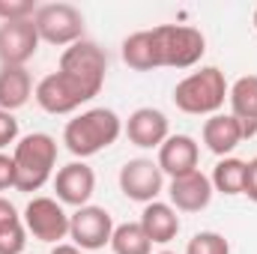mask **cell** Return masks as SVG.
I'll list each match as a JSON object with an SVG mask.
<instances>
[{"label": "cell", "mask_w": 257, "mask_h": 254, "mask_svg": "<svg viewBox=\"0 0 257 254\" xmlns=\"http://www.w3.org/2000/svg\"><path fill=\"white\" fill-rule=\"evenodd\" d=\"M120 135H123V120L111 108H90L66 123L63 144L75 159L84 162V159L108 150L111 144H117Z\"/></svg>", "instance_id": "obj_1"}, {"label": "cell", "mask_w": 257, "mask_h": 254, "mask_svg": "<svg viewBox=\"0 0 257 254\" xmlns=\"http://www.w3.org/2000/svg\"><path fill=\"white\" fill-rule=\"evenodd\" d=\"M227 90L230 87L218 66H200L174 87V105L192 117H212L221 114L227 102Z\"/></svg>", "instance_id": "obj_2"}, {"label": "cell", "mask_w": 257, "mask_h": 254, "mask_svg": "<svg viewBox=\"0 0 257 254\" xmlns=\"http://www.w3.org/2000/svg\"><path fill=\"white\" fill-rule=\"evenodd\" d=\"M12 162H15V174H18V191H39L51 177H54V165H57V141L45 132H33V135H24L18 144H15V153H12Z\"/></svg>", "instance_id": "obj_3"}, {"label": "cell", "mask_w": 257, "mask_h": 254, "mask_svg": "<svg viewBox=\"0 0 257 254\" xmlns=\"http://www.w3.org/2000/svg\"><path fill=\"white\" fill-rule=\"evenodd\" d=\"M159 66L168 69H192L206 54V39L197 27L189 24H159L153 27Z\"/></svg>", "instance_id": "obj_4"}, {"label": "cell", "mask_w": 257, "mask_h": 254, "mask_svg": "<svg viewBox=\"0 0 257 254\" xmlns=\"http://www.w3.org/2000/svg\"><path fill=\"white\" fill-rule=\"evenodd\" d=\"M33 24H36L39 39L48 42V45H57V48H69V45L84 39V15L72 3L39 6L36 15H33Z\"/></svg>", "instance_id": "obj_5"}, {"label": "cell", "mask_w": 257, "mask_h": 254, "mask_svg": "<svg viewBox=\"0 0 257 254\" xmlns=\"http://www.w3.org/2000/svg\"><path fill=\"white\" fill-rule=\"evenodd\" d=\"M60 72L72 75L81 87H87L93 96L102 93L105 87V72H108V54L105 48H99L96 42L90 39H81L75 45H69L63 54H60Z\"/></svg>", "instance_id": "obj_6"}, {"label": "cell", "mask_w": 257, "mask_h": 254, "mask_svg": "<svg viewBox=\"0 0 257 254\" xmlns=\"http://www.w3.org/2000/svg\"><path fill=\"white\" fill-rule=\"evenodd\" d=\"M33 99H36V105L45 111V114H75L81 105H87L90 99H96L87 87H81L72 75H66V72H51V75H45L39 84H36V90H33Z\"/></svg>", "instance_id": "obj_7"}, {"label": "cell", "mask_w": 257, "mask_h": 254, "mask_svg": "<svg viewBox=\"0 0 257 254\" xmlns=\"http://www.w3.org/2000/svg\"><path fill=\"white\" fill-rule=\"evenodd\" d=\"M114 218L105 206H81L69 215V239L72 245H78L81 251H99L105 245H111L114 236Z\"/></svg>", "instance_id": "obj_8"}, {"label": "cell", "mask_w": 257, "mask_h": 254, "mask_svg": "<svg viewBox=\"0 0 257 254\" xmlns=\"http://www.w3.org/2000/svg\"><path fill=\"white\" fill-rule=\"evenodd\" d=\"M21 218H24L27 233H33V239H39V242L60 245L69 236V212L57 197H33L24 206Z\"/></svg>", "instance_id": "obj_9"}, {"label": "cell", "mask_w": 257, "mask_h": 254, "mask_svg": "<svg viewBox=\"0 0 257 254\" xmlns=\"http://www.w3.org/2000/svg\"><path fill=\"white\" fill-rule=\"evenodd\" d=\"M120 191L135 203H153L165 191V174L153 159H128L120 168Z\"/></svg>", "instance_id": "obj_10"}, {"label": "cell", "mask_w": 257, "mask_h": 254, "mask_svg": "<svg viewBox=\"0 0 257 254\" xmlns=\"http://www.w3.org/2000/svg\"><path fill=\"white\" fill-rule=\"evenodd\" d=\"M39 33L33 18L0 24V66H27L39 51Z\"/></svg>", "instance_id": "obj_11"}, {"label": "cell", "mask_w": 257, "mask_h": 254, "mask_svg": "<svg viewBox=\"0 0 257 254\" xmlns=\"http://www.w3.org/2000/svg\"><path fill=\"white\" fill-rule=\"evenodd\" d=\"M54 191L63 206H87L96 191V174L87 162H69L54 174Z\"/></svg>", "instance_id": "obj_12"}, {"label": "cell", "mask_w": 257, "mask_h": 254, "mask_svg": "<svg viewBox=\"0 0 257 254\" xmlns=\"http://www.w3.org/2000/svg\"><path fill=\"white\" fill-rule=\"evenodd\" d=\"M126 138L141 150H159L171 138L168 117L159 108H138L126 120Z\"/></svg>", "instance_id": "obj_13"}, {"label": "cell", "mask_w": 257, "mask_h": 254, "mask_svg": "<svg viewBox=\"0 0 257 254\" xmlns=\"http://www.w3.org/2000/svg\"><path fill=\"white\" fill-rule=\"evenodd\" d=\"M212 183L206 174L200 171H192L186 177H174L171 186H168V197H171V206L177 212H200L209 206L212 200Z\"/></svg>", "instance_id": "obj_14"}, {"label": "cell", "mask_w": 257, "mask_h": 254, "mask_svg": "<svg viewBox=\"0 0 257 254\" xmlns=\"http://www.w3.org/2000/svg\"><path fill=\"white\" fill-rule=\"evenodd\" d=\"M197 162H200V150H197V141L192 135H171L159 147V159H156L162 174L171 177V180L197 171Z\"/></svg>", "instance_id": "obj_15"}, {"label": "cell", "mask_w": 257, "mask_h": 254, "mask_svg": "<svg viewBox=\"0 0 257 254\" xmlns=\"http://www.w3.org/2000/svg\"><path fill=\"white\" fill-rule=\"evenodd\" d=\"M227 102H230V114L242 126V138H254L257 135V75L236 78L233 87L227 90Z\"/></svg>", "instance_id": "obj_16"}, {"label": "cell", "mask_w": 257, "mask_h": 254, "mask_svg": "<svg viewBox=\"0 0 257 254\" xmlns=\"http://www.w3.org/2000/svg\"><path fill=\"white\" fill-rule=\"evenodd\" d=\"M203 144L212 156L218 159H227L245 138H242V126L233 114H212L206 123H203Z\"/></svg>", "instance_id": "obj_17"}, {"label": "cell", "mask_w": 257, "mask_h": 254, "mask_svg": "<svg viewBox=\"0 0 257 254\" xmlns=\"http://www.w3.org/2000/svg\"><path fill=\"white\" fill-rule=\"evenodd\" d=\"M141 227H144V233L150 236L153 245H168L171 239H177L183 224H180V215H177V209L171 203L153 200L141 212Z\"/></svg>", "instance_id": "obj_18"}, {"label": "cell", "mask_w": 257, "mask_h": 254, "mask_svg": "<svg viewBox=\"0 0 257 254\" xmlns=\"http://www.w3.org/2000/svg\"><path fill=\"white\" fill-rule=\"evenodd\" d=\"M33 78L27 66H0V111H18L33 96Z\"/></svg>", "instance_id": "obj_19"}, {"label": "cell", "mask_w": 257, "mask_h": 254, "mask_svg": "<svg viewBox=\"0 0 257 254\" xmlns=\"http://www.w3.org/2000/svg\"><path fill=\"white\" fill-rule=\"evenodd\" d=\"M123 63L135 72H153L162 69L159 66V51H156V39L153 30H138L123 39Z\"/></svg>", "instance_id": "obj_20"}, {"label": "cell", "mask_w": 257, "mask_h": 254, "mask_svg": "<svg viewBox=\"0 0 257 254\" xmlns=\"http://www.w3.org/2000/svg\"><path fill=\"white\" fill-rule=\"evenodd\" d=\"M209 183H212V191H218V194H227V197L242 194V189H245V162L233 159V156L218 159V165L212 168Z\"/></svg>", "instance_id": "obj_21"}, {"label": "cell", "mask_w": 257, "mask_h": 254, "mask_svg": "<svg viewBox=\"0 0 257 254\" xmlns=\"http://www.w3.org/2000/svg\"><path fill=\"white\" fill-rule=\"evenodd\" d=\"M111 251L114 254H153V242L144 233L141 221H126V224H117L114 227Z\"/></svg>", "instance_id": "obj_22"}, {"label": "cell", "mask_w": 257, "mask_h": 254, "mask_svg": "<svg viewBox=\"0 0 257 254\" xmlns=\"http://www.w3.org/2000/svg\"><path fill=\"white\" fill-rule=\"evenodd\" d=\"M186 254H230V242L215 230H200L189 239Z\"/></svg>", "instance_id": "obj_23"}, {"label": "cell", "mask_w": 257, "mask_h": 254, "mask_svg": "<svg viewBox=\"0 0 257 254\" xmlns=\"http://www.w3.org/2000/svg\"><path fill=\"white\" fill-rule=\"evenodd\" d=\"M24 248H27V227H24V218L15 221V224L0 227V254H21Z\"/></svg>", "instance_id": "obj_24"}, {"label": "cell", "mask_w": 257, "mask_h": 254, "mask_svg": "<svg viewBox=\"0 0 257 254\" xmlns=\"http://www.w3.org/2000/svg\"><path fill=\"white\" fill-rule=\"evenodd\" d=\"M33 0H0V21H27L36 15Z\"/></svg>", "instance_id": "obj_25"}, {"label": "cell", "mask_w": 257, "mask_h": 254, "mask_svg": "<svg viewBox=\"0 0 257 254\" xmlns=\"http://www.w3.org/2000/svg\"><path fill=\"white\" fill-rule=\"evenodd\" d=\"M15 183H18V174H15V162H12V156L0 153V191L15 189Z\"/></svg>", "instance_id": "obj_26"}, {"label": "cell", "mask_w": 257, "mask_h": 254, "mask_svg": "<svg viewBox=\"0 0 257 254\" xmlns=\"http://www.w3.org/2000/svg\"><path fill=\"white\" fill-rule=\"evenodd\" d=\"M242 194L257 203V156L251 162H245V189H242Z\"/></svg>", "instance_id": "obj_27"}, {"label": "cell", "mask_w": 257, "mask_h": 254, "mask_svg": "<svg viewBox=\"0 0 257 254\" xmlns=\"http://www.w3.org/2000/svg\"><path fill=\"white\" fill-rule=\"evenodd\" d=\"M15 221H21V215H18L15 203H12V200H6V197L0 194V227H6V224H15Z\"/></svg>", "instance_id": "obj_28"}, {"label": "cell", "mask_w": 257, "mask_h": 254, "mask_svg": "<svg viewBox=\"0 0 257 254\" xmlns=\"http://www.w3.org/2000/svg\"><path fill=\"white\" fill-rule=\"evenodd\" d=\"M51 254H84L78 245H72V242H60V245H54Z\"/></svg>", "instance_id": "obj_29"}, {"label": "cell", "mask_w": 257, "mask_h": 254, "mask_svg": "<svg viewBox=\"0 0 257 254\" xmlns=\"http://www.w3.org/2000/svg\"><path fill=\"white\" fill-rule=\"evenodd\" d=\"M254 30H257V9H254Z\"/></svg>", "instance_id": "obj_30"}, {"label": "cell", "mask_w": 257, "mask_h": 254, "mask_svg": "<svg viewBox=\"0 0 257 254\" xmlns=\"http://www.w3.org/2000/svg\"><path fill=\"white\" fill-rule=\"evenodd\" d=\"M159 254H174V251H159Z\"/></svg>", "instance_id": "obj_31"}]
</instances>
